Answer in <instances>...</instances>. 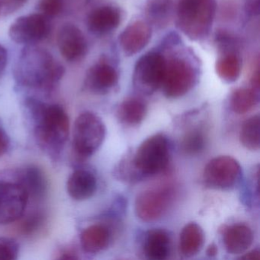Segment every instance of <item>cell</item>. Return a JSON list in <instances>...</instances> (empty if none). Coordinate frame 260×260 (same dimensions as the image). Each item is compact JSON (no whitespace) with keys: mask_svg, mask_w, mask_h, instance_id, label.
<instances>
[{"mask_svg":"<svg viewBox=\"0 0 260 260\" xmlns=\"http://www.w3.org/2000/svg\"><path fill=\"white\" fill-rule=\"evenodd\" d=\"M63 0H41L39 10L45 16H57L63 9Z\"/></svg>","mask_w":260,"mask_h":260,"instance_id":"obj_30","label":"cell"},{"mask_svg":"<svg viewBox=\"0 0 260 260\" xmlns=\"http://www.w3.org/2000/svg\"><path fill=\"white\" fill-rule=\"evenodd\" d=\"M121 21V11L112 6H103L94 10L88 16L87 26L91 32L105 35L118 28Z\"/></svg>","mask_w":260,"mask_h":260,"instance_id":"obj_15","label":"cell"},{"mask_svg":"<svg viewBox=\"0 0 260 260\" xmlns=\"http://www.w3.org/2000/svg\"><path fill=\"white\" fill-rule=\"evenodd\" d=\"M106 133V126L98 115L90 112L80 114L74 123V151L82 159L89 157L101 147Z\"/></svg>","mask_w":260,"mask_h":260,"instance_id":"obj_5","label":"cell"},{"mask_svg":"<svg viewBox=\"0 0 260 260\" xmlns=\"http://www.w3.org/2000/svg\"><path fill=\"white\" fill-rule=\"evenodd\" d=\"M147 114V106L139 98L126 99L118 106L117 117L123 124L136 126L141 124Z\"/></svg>","mask_w":260,"mask_h":260,"instance_id":"obj_22","label":"cell"},{"mask_svg":"<svg viewBox=\"0 0 260 260\" xmlns=\"http://www.w3.org/2000/svg\"><path fill=\"white\" fill-rule=\"evenodd\" d=\"M10 147V138L5 131L0 128V156H4Z\"/></svg>","mask_w":260,"mask_h":260,"instance_id":"obj_33","label":"cell"},{"mask_svg":"<svg viewBox=\"0 0 260 260\" xmlns=\"http://www.w3.org/2000/svg\"><path fill=\"white\" fill-rule=\"evenodd\" d=\"M7 51L3 45H0V74L5 70L7 63Z\"/></svg>","mask_w":260,"mask_h":260,"instance_id":"obj_35","label":"cell"},{"mask_svg":"<svg viewBox=\"0 0 260 260\" xmlns=\"http://www.w3.org/2000/svg\"><path fill=\"white\" fill-rule=\"evenodd\" d=\"M110 232L104 225L94 224L86 228L80 235L82 248L88 253L104 250L110 243Z\"/></svg>","mask_w":260,"mask_h":260,"instance_id":"obj_20","label":"cell"},{"mask_svg":"<svg viewBox=\"0 0 260 260\" xmlns=\"http://www.w3.org/2000/svg\"><path fill=\"white\" fill-rule=\"evenodd\" d=\"M240 140L243 146L250 150L260 147V118L258 115L248 118L242 126Z\"/></svg>","mask_w":260,"mask_h":260,"instance_id":"obj_26","label":"cell"},{"mask_svg":"<svg viewBox=\"0 0 260 260\" xmlns=\"http://www.w3.org/2000/svg\"><path fill=\"white\" fill-rule=\"evenodd\" d=\"M243 259L246 260H258L260 258V252L257 249L255 250L250 251L247 253L244 254V255L241 257Z\"/></svg>","mask_w":260,"mask_h":260,"instance_id":"obj_37","label":"cell"},{"mask_svg":"<svg viewBox=\"0 0 260 260\" xmlns=\"http://www.w3.org/2000/svg\"><path fill=\"white\" fill-rule=\"evenodd\" d=\"M19 183L35 202H42L48 194V179L43 170L37 166H28L22 170L19 173Z\"/></svg>","mask_w":260,"mask_h":260,"instance_id":"obj_16","label":"cell"},{"mask_svg":"<svg viewBox=\"0 0 260 260\" xmlns=\"http://www.w3.org/2000/svg\"><path fill=\"white\" fill-rule=\"evenodd\" d=\"M173 188L158 187L143 191L135 201V213L143 221L153 222L160 219L168 211L173 200Z\"/></svg>","mask_w":260,"mask_h":260,"instance_id":"obj_8","label":"cell"},{"mask_svg":"<svg viewBox=\"0 0 260 260\" xmlns=\"http://www.w3.org/2000/svg\"><path fill=\"white\" fill-rule=\"evenodd\" d=\"M245 10L249 16H258L259 13V0H246Z\"/></svg>","mask_w":260,"mask_h":260,"instance_id":"obj_32","label":"cell"},{"mask_svg":"<svg viewBox=\"0 0 260 260\" xmlns=\"http://www.w3.org/2000/svg\"><path fill=\"white\" fill-rule=\"evenodd\" d=\"M170 159L168 139L160 134L146 139L132 156V164L141 178L162 173L168 167Z\"/></svg>","mask_w":260,"mask_h":260,"instance_id":"obj_4","label":"cell"},{"mask_svg":"<svg viewBox=\"0 0 260 260\" xmlns=\"http://www.w3.org/2000/svg\"><path fill=\"white\" fill-rule=\"evenodd\" d=\"M26 2L27 0H3L4 11L7 13H13L23 7Z\"/></svg>","mask_w":260,"mask_h":260,"instance_id":"obj_31","label":"cell"},{"mask_svg":"<svg viewBox=\"0 0 260 260\" xmlns=\"http://www.w3.org/2000/svg\"><path fill=\"white\" fill-rule=\"evenodd\" d=\"M216 8V0H179L176 8L178 28L191 40L205 39L212 27Z\"/></svg>","mask_w":260,"mask_h":260,"instance_id":"obj_3","label":"cell"},{"mask_svg":"<svg viewBox=\"0 0 260 260\" xmlns=\"http://www.w3.org/2000/svg\"><path fill=\"white\" fill-rule=\"evenodd\" d=\"M59 259H77L78 256L75 251L71 249H63L59 252Z\"/></svg>","mask_w":260,"mask_h":260,"instance_id":"obj_34","label":"cell"},{"mask_svg":"<svg viewBox=\"0 0 260 260\" xmlns=\"http://www.w3.org/2000/svg\"><path fill=\"white\" fill-rule=\"evenodd\" d=\"M205 240L203 230L196 223L185 225L179 237V250L182 255L191 257L202 249Z\"/></svg>","mask_w":260,"mask_h":260,"instance_id":"obj_21","label":"cell"},{"mask_svg":"<svg viewBox=\"0 0 260 260\" xmlns=\"http://www.w3.org/2000/svg\"><path fill=\"white\" fill-rule=\"evenodd\" d=\"M206 135L202 127H194L186 132L181 141V150L188 155H196L203 151L206 145Z\"/></svg>","mask_w":260,"mask_h":260,"instance_id":"obj_27","label":"cell"},{"mask_svg":"<svg viewBox=\"0 0 260 260\" xmlns=\"http://www.w3.org/2000/svg\"><path fill=\"white\" fill-rule=\"evenodd\" d=\"M167 60L158 52H149L137 61L134 71L135 87L145 94H152L162 86Z\"/></svg>","mask_w":260,"mask_h":260,"instance_id":"obj_6","label":"cell"},{"mask_svg":"<svg viewBox=\"0 0 260 260\" xmlns=\"http://www.w3.org/2000/svg\"><path fill=\"white\" fill-rule=\"evenodd\" d=\"M196 79V72L189 63L182 59H172L167 61L161 88L169 98H179L191 90Z\"/></svg>","mask_w":260,"mask_h":260,"instance_id":"obj_9","label":"cell"},{"mask_svg":"<svg viewBox=\"0 0 260 260\" xmlns=\"http://www.w3.org/2000/svg\"><path fill=\"white\" fill-rule=\"evenodd\" d=\"M241 70V60L234 52L226 53L216 63V72L217 75L221 80L228 83L237 81L240 77Z\"/></svg>","mask_w":260,"mask_h":260,"instance_id":"obj_24","label":"cell"},{"mask_svg":"<svg viewBox=\"0 0 260 260\" xmlns=\"http://www.w3.org/2000/svg\"><path fill=\"white\" fill-rule=\"evenodd\" d=\"M242 177L240 164L231 156H221L208 162L203 173L205 185L215 189H231Z\"/></svg>","mask_w":260,"mask_h":260,"instance_id":"obj_7","label":"cell"},{"mask_svg":"<svg viewBox=\"0 0 260 260\" xmlns=\"http://www.w3.org/2000/svg\"><path fill=\"white\" fill-rule=\"evenodd\" d=\"M259 66L257 65L256 70L252 74V78H251V84H252V89L258 91L259 89Z\"/></svg>","mask_w":260,"mask_h":260,"instance_id":"obj_36","label":"cell"},{"mask_svg":"<svg viewBox=\"0 0 260 260\" xmlns=\"http://www.w3.org/2000/svg\"><path fill=\"white\" fill-rule=\"evenodd\" d=\"M57 42L60 54L68 61L81 60L87 52V42L84 35L74 24H65L60 28Z\"/></svg>","mask_w":260,"mask_h":260,"instance_id":"obj_12","label":"cell"},{"mask_svg":"<svg viewBox=\"0 0 260 260\" xmlns=\"http://www.w3.org/2000/svg\"><path fill=\"white\" fill-rule=\"evenodd\" d=\"M3 10H4V3H3V0H0V16H1Z\"/></svg>","mask_w":260,"mask_h":260,"instance_id":"obj_39","label":"cell"},{"mask_svg":"<svg viewBox=\"0 0 260 260\" xmlns=\"http://www.w3.org/2000/svg\"><path fill=\"white\" fill-rule=\"evenodd\" d=\"M151 36V26L148 22L136 21L120 35V46L126 55H135L148 45Z\"/></svg>","mask_w":260,"mask_h":260,"instance_id":"obj_13","label":"cell"},{"mask_svg":"<svg viewBox=\"0 0 260 260\" xmlns=\"http://www.w3.org/2000/svg\"><path fill=\"white\" fill-rule=\"evenodd\" d=\"M173 0H150L145 9L148 23L157 28L167 26L173 16Z\"/></svg>","mask_w":260,"mask_h":260,"instance_id":"obj_23","label":"cell"},{"mask_svg":"<svg viewBox=\"0 0 260 260\" xmlns=\"http://www.w3.org/2000/svg\"><path fill=\"white\" fill-rule=\"evenodd\" d=\"M96 188V179L88 170H75L70 176L67 183L68 194L77 201L90 199L95 194Z\"/></svg>","mask_w":260,"mask_h":260,"instance_id":"obj_17","label":"cell"},{"mask_svg":"<svg viewBox=\"0 0 260 260\" xmlns=\"http://www.w3.org/2000/svg\"><path fill=\"white\" fill-rule=\"evenodd\" d=\"M118 81V74L115 68L106 62H100L89 68L85 83L91 92L105 94L113 89Z\"/></svg>","mask_w":260,"mask_h":260,"instance_id":"obj_14","label":"cell"},{"mask_svg":"<svg viewBox=\"0 0 260 260\" xmlns=\"http://www.w3.org/2000/svg\"><path fill=\"white\" fill-rule=\"evenodd\" d=\"M223 240L225 249L229 253L242 254L252 245L253 234L247 225L237 223L225 229Z\"/></svg>","mask_w":260,"mask_h":260,"instance_id":"obj_18","label":"cell"},{"mask_svg":"<svg viewBox=\"0 0 260 260\" xmlns=\"http://www.w3.org/2000/svg\"><path fill=\"white\" fill-rule=\"evenodd\" d=\"M171 248V240L167 231L152 229L144 236L143 249L147 258L153 260H164L168 258Z\"/></svg>","mask_w":260,"mask_h":260,"instance_id":"obj_19","label":"cell"},{"mask_svg":"<svg viewBox=\"0 0 260 260\" xmlns=\"http://www.w3.org/2000/svg\"><path fill=\"white\" fill-rule=\"evenodd\" d=\"M217 246L214 244L210 245V246H208V249H207V254H208L209 256H214V255H217Z\"/></svg>","mask_w":260,"mask_h":260,"instance_id":"obj_38","label":"cell"},{"mask_svg":"<svg viewBox=\"0 0 260 260\" xmlns=\"http://www.w3.org/2000/svg\"><path fill=\"white\" fill-rule=\"evenodd\" d=\"M20 220L22 221L18 226L19 234L24 237H31L45 228L47 223V216L43 211H36Z\"/></svg>","mask_w":260,"mask_h":260,"instance_id":"obj_28","label":"cell"},{"mask_svg":"<svg viewBox=\"0 0 260 260\" xmlns=\"http://www.w3.org/2000/svg\"><path fill=\"white\" fill-rule=\"evenodd\" d=\"M258 103L257 90L240 88L234 91L231 99V106L235 113L245 114L252 110Z\"/></svg>","mask_w":260,"mask_h":260,"instance_id":"obj_25","label":"cell"},{"mask_svg":"<svg viewBox=\"0 0 260 260\" xmlns=\"http://www.w3.org/2000/svg\"><path fill=\"white\" fill-rule=\"evenodd\" d=\"M28 105L36 121L39 144L49 154L57 156L69 136V116L59 105H45L32 100Z\"/></svg>","mask_w":260,"mask_h":260,"instance_id":"obj_1","label":"cell"},{"mask_svg":"<svg viewBox=\"0 0 260 260\" xmlns=\"http://www.w3.org/2000/svg\"><path fill=\"white\" fill-rule=\"evenodd\" d=\"M28 200V193L19 182H0V224L20 220Z\"/></svg>","mask_w":260,"mask_h":260,"instance_id":"obj_10","label":"cell"},{"mask_svg":"<svg viewBox=\"0 0 260 260\" xmlns=\"http://www.w3.org/2000/svg\"><path fill=\"white\" fill-rule=\"evenodd\" d=\"M64 74V68L43 49L28 48L16 68L19 81L31 87L48 89Z\"/></svg>","mask_w":260,"mask_h":260,"instance_id":"obj_2","label":"cell"},{"mask_svg":"<svg viewBox=\"0 0 260 260\" xmlns=\"http://www.w3.org/2000/svg\"><path fill=\"white\" fill-rule=\"evenodd\" d=\"M49 31L46 16L36 13L18 18L10 26L9 34L16 43L28 45L43 40Z\"/></svg>","mask_w":260,"mask_h":260,"instance_id":"obj_11","label":"cell"},{"mask_svg":"<svg viewBox=\"0 0 260 260\" xmlns=\"http://www.w3.org/2000/svg\"><path fill=\"white\" fill-rule=\"evenodd\" d=\"M19 253V246L11 238H0V260H15Z\"/></svg>","mask_w":260,"mask_h":260,"instance_id":"obj_29","label":"cell"}]
</instances>
